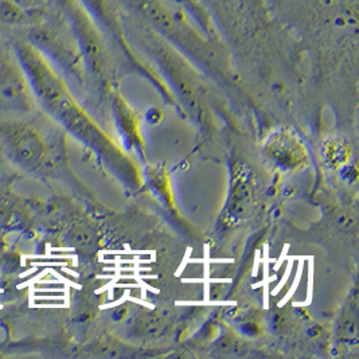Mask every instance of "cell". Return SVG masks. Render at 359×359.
Listing matches in <instances>:
<instances>
[{
	"mask_svg": "<svg viewBox=\"0 0 359 359\" xmlns=\"http://www.w3.org/2000/svg\"><path fill=\"white\" fill-rule=\"evenodd\" d=\"M27 20V13L17 0H0V25L18 26Z\"/></svg>",
	"mask_w": 359,
	"mask_h": 359,
	"instance_id": "obj_5",
	"label": "cell"
},
{
	"mask_svg": "<svg viewBox=\"0 0 359 359\" xmlns=\"http://www.w3.org/2000/svg\"><path fill=\"white\" fill-rule=\"evenodd\" d=\"M170 3L178 6L180 8H184L186 13L191 14L193 17L196 18L202 26H206L208 23L203 22V18H205V13L202 10H199V6H196V3L193 0H168Z\"/></svg>",
	"mask_w": 359,
	"mask_h": 359,
	"instance_id": "obj_6",
	"label": "cell"
},
{
	"mask_svg": "<svg viewBox=\"0 0 359 359\" xmlns=\"http://www.w3.org/2000/svg\"><path fill=\"white\" fill-rule=\"evenodd\" d=\"M65 8L82 55L92 70H100L104 61V50L97 25L86 14L77 0H67Z\"/></svg>",
	"mask_w": 359,
	"mask_h": 359,
	"instance_id": "obj_3",
	"label": "cell"
},
{
	"mask_svg": "<svg viewBox=\"0 0 359 359\" xmlns=\"http://www.w3.org/2000/svg\"><path fill=\"white\" fill-rule=\"evenodd\" d=\"M3 139L14 163L25 170L36 171L48 159V147L41 135L29 123H11L3 128Z\"/></svg>",
	"mask_w": 359,
	"mask_h": 359,
	"instance_id": "obj_2",
	"label": "cell"
},
{
	"mask_svg": "<svg viewBox=\"0 0 359 359\" xmlns=\"http://www.w3.org/2000/svg\"><path fill=\"white\" fill-rule=\"evenodd\" d=\"M33 108V90L17 55L0 46V111L27 114Z\"/></svg>",
	"mask_w": 359,
	"mask_h": 359,
	"instance_id": "obj_1",
	"label": "cell"
},
{
	"mask_svg": "<svg viewBox=\"0 0 359 359\" xmlns=\"http://www.w3.org/2000/svg\"><path fill=\"white\" fill-rule=\"evenodd\" d=\"M86 14L95 20L97 26H114V18L109 0H77Z\"/></svg>",
	"mask_w": 359,
	"mask_h": 359,
	"instance_id": "obj_4",
	"label": "cell"
}]
</instances>
